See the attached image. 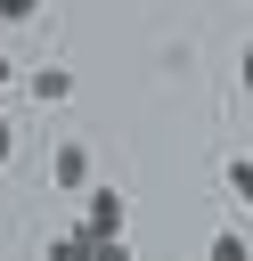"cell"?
<instances>
[{
	"label": "cell",
	"instance_id": "cell-1",
	"mask_svg": "<svg viewBox=\"0 0 253 261\" xmlns=\"http://www.w3.org/2000/svg\"><path fill=\"white\" fill-rule=\"evenodd\" d=\"M82 228H90V237H122V188H90Z\"/></svg>",
	"mask_w": 253,
	"mask_h": 261
},
{
	"label": "cell",
	"instance_id": "cell-2",
	"mask_svg": "<svg viewBox=\"0 0 253 261\" xmlns=\"http://www.w3.org/2000/svg\"><path fill=\"white\" fill-rule=\"evenodd\" d=\"M49 179H57L65 196H90V147H73V139H65V147H57V163H49Z\"/></svg>",
	"mask_w": 253,
	"mask_h": 261
},
{
	"label": "cell",
	"instance_id": "cell-3",
	"mask_svg": "<svg viewBox=\"0 0 253 261\" xmlns=\"http://www.w3.org/2000/svg\"><path fill=\"white\" fill-rule=\"evenodd\" d=\"M24 82H33V98H41V106H65V98H73V65H33Z\"/></svg>",
	"mask_w": 253,
	"mask_h": 261
},
{
	"label": "cell",
	"instance_id": "cell-4",
	"mask_svg": "<svg viewBox=\"0 0 253 261\" xmlns=\"http://www.w3.org/2000/svg\"><path fill=\"white\" fill-rule=\"evenodd\" d=\"M90 253H98V237H90L82 220H73L65 237H49V261H90Z\"/></svg>",
	"mask_w": 253,
	"mask_h": 261
},
{
	"label": "cell",
	"instance_id": "cell-5",
	"mask_svg": "<svg viewBox=\"0 0 253 261\" xmlns=\"http://www.w3.org/2000/svg\"><path fill=\"white\" fill-rule=\"evenodd\" d=\"M204 261H253V245H245V237H237V228H220V237H212V245H204Z\"/></svg>",
	"mask_w": 253,
	"mask_h": 261
},
{
	"label": "cell",
	"instance_id": "cell-6",
	"mask_svg": "<svg viewBox=\"0 0 253 261\" xmlns=\"http://www.w3.org/2000/svg\"><path fill=\"white\" fill-rule=\"evenodd\" d=\"M229 196L253 204V155H229Z\"/></svg>",
	"mask_w": 253,
	"mask_h": 261
},
{
	"label": "cell",
	"instance_id": "cell-7",
	"mask_svg": "<svg viewBox=\"0 0 253 261\" xmlns=\"http://www.w3.org/2000/svg\"><path fill=\"white\" fill-rule=\"evenodd\" d=\"M90 261H131V237H98V253Z\"/></svg>",
	"mask_w": 253,
	"mask_h": 261
},
{
	"label": "cell",
	"instance_id": "cell-8",
	"mask_svg": "<svg viewBox=\"0 0 253 261\" xmlns=\"http://www.w3.org/2000/svg\"><path fill=\"white\" fill-rule=\"evenodd\" d=\"M0 16H8V24H24V16H41V0H0Z\"/></svg>",
	"mask_w": 253,
	"mask_h": 261
},
{
	"label": "cell",
	"instance_id": "cell-9",
	"mask_svg": "<svg viewBox=\"0 0 253 261\" xmlns=\"http://www.w3.org/2000/svg\"><path fill=\"white\" fill-rule=\"evenodd\" d=\"M237 73H245V90H253V41H245V57H237Z\"/></svg>",
	"mask_w": 253,
	"mask_h": 261
},
{
	"label": "cell",
	"instance_id": "cell-10",
	"mask_svg": "<svg viewBox=\"0 0 253 261\" xmlns=\"http://www.w3.org/2000/svg\"><path fill=\"white\" fill-rule=\"evenodd\" d=\"M8 155H16V130H8V122H0V163H8Z\"/></svg>",
	"mask_w": 253,
	"mask_h": 261
},
{
	"label": "cell",
	"instance_id": "cell-11",
	"mask_svg": "<svg viewBox=\"0 0 253 261\" xmlns=\"http://www.w3.org/2000/svg\"><path fill=\"white\" fill-rule=\"evenodd\" d=\"M8 82H16V65H8V57H0V90H8Z\"/></svg>",
	"mask_w": 253,
	"mask_h": 261
}]
</instances>
